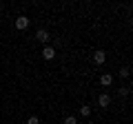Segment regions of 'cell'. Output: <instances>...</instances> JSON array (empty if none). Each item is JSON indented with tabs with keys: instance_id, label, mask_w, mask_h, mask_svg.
<instances>
[{
	"instance_id": "obj_2",
	"label": "cell",
	"mask_w": 133,
	"mask_h": 124,
	"mask_svg": "<svg viewBox=\"0 0 133 124\" xmlns=\"http://www.w3.org/2000/svg\"><path fill=\"white\" fill-rule=\"evenodd\" d=\"M98 106H100V109H109V106H111V95H109V93H100Z\"/></svg>"
},
{
	"instance_id": "obj_1",
	"label": "cell",
	"mask_w": 133,
	"mask_h": 124,
	"mask_svg": "<svg viewBox=\"0 0 133 124\" xmlns=\"http://www.w3.org/2000/svg\"><path fill=\"white\" fill-rule=\"evenodd\" d=\"M14 27L18 29V31H24V29L29 27V18L27 16H18V18L14 20Z\"/></svg>"
},
{
	"instance_id": "obj_7",
	"label": "cell",
	"mask_w": 133,
	"mask_h": 124,
	"mask_svg": "<svg viewBox=\"0 0 133 124\" xmlns=\"http://www.w3.org/2000/svg\"><path fill=\"white\" fill-rule=\"evenodd\" d=\"M80 115H82V118H89V115H91V106L89 104H82L80 106Z\"/></svg>"
},
{
	"instance_id": "obj_8",
	"label": "cell",
	"mask_w": 133,
	"mask_h": 124,
	"mask_svg": "<svg viewBox=\"0 0 133 124\" xmlns=\"http://www.w3.org/2000/svg\"><path fill=\"white\" fill-rule=\"evenodd\" d=\"M64 124H78V118H76V115H66V118H64Z\"/></svg>"
},
{
	"instance_id": "obj_4",
	"label": "cell",
	"mask_w": 133,
	"mask_h": 124,
	"mask_svg": "<svg viewBox=\"0 0 133 124\" xmlns=\"http://www.w3.org/2000/svg\"><path fill=\"white\" fill-rule=\"evenodd\" d=\"M42 58H44L47 62H51L53 58H56V49H53L51 44H44V49H42Z\"/></svg>"
},
{
	"instance_id": "obj_5",
	"label": "cell",
	"mask_w": 133,
	"mask_h": 124,
	"mask_svg": "<svg viewBox=\"0 0 133 124\" xmlns=\"http://www.w3.org/2000/svg\"><path fill=\"white\" fill-rule=\"evenodd\" d=\"M100 84L102 86H111L113 84V75H111V73H102V75H100Z\"/></svg>"
},
{
	"instance_id": "obj_3",
	"label": "cell",
	"mask_w": 133,
	"mask_h": 124,
	"mask_svg": "<svg viewBox=\"0 0 133 124\" xmlns=\"http://www.w3.org/2000/svg\"><path fill=\"white\" fill-rule=\"evenodd\" d=\"M36 40H40L42 44H49L51 36H49V31H47V29H38V31H36Z\"/></svg>"
},
{
	"instance_id": "obj_9",
	"label": "cell",
	"mask_w": 133,
	"mask_h": 124,
	"mask_svg": "<svg viewBox=\"0 0 133 124\" xmlns=\"http://www.w3.org/2000/svg\"><path fill=\"white\" fill-rule=\"evenodd\" d=\"M129 75H131V69H129V67L120 69V78H129Z\"/></svg>"
},
{
	"instance_id": "obj_6",
	"label": "cell",
	"mask_w": 133,
	"mask_h": 124,
	"mask_svg": "<svg viewBox=\"0 0 133 124\" xmlns=\"http://www.w3.org/2000/svg\"><path fill=\"white\" fill-rule=\"evenodd\" d=\"M93 62H95V64H104V62H107V53L104 51H95L93 53Z\"/></svg>"
},
{
	"instance_id": "obj_11",
	"label": "cell",
	"mask_w": 133,
	"mask_h": 124,
	"mask_svg": "<svg viewBox=\"0 0 133 124\" xmlns=\"http://www.w3.org/2000/svg\"><path fill=\"white\" fill-rule=\"evenodd\" d=\"M118 93H120V95H122V98H127V95H129V86H122V89H120Z\"/></svg>"
},
{
	"instance_id": "obj_10",
	"label": "cell",
	"mask_w": 133,
	"mask_h": 124,
	"mask_svg": "<svg viewBox=\"0 0 133 124\" xmlns=\"http://www.w3.org/2000/svg\"><path fill=\"white\" fill-rule=\"evenodd\" d=\"M27 124H40V118L38 115H31V118L27 120Z\"/></svg>"
}]
</instances>
